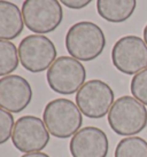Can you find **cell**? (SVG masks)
<instances>
[{"mask_svg": "<svg viewBox=\"0 0 147 157\" xmlns=\"http://www.w3.org/2000/svg\"><path fill=\"white\" fill-rule=\"evenodd\" d=\"M106 47V37L99 25L82 21L69 28L66 35V48L70 56L78 61H93Z\"/></svg>", "mask_w": 147, "mask_h": 157, "instance_id": "6da1fadb", "label": "cell"}, {"mask_svg": "<svg viewBox=\"0 0 147 157\" xmlns=\"http://www.w3.org/2000/svg\"><path fill=\"white\" fill-rule=\"evenodd\" d=\"M108 124L116 134L133 136L147 125L146 107L133 96H121L109 110Z\"/></svg>", "mask_w": 147, "mask_h": 157, "instance_id": "7a4b0ae2", "label": "cell"}, {"mask_svg": "<svg viewBox=\"0 0 147 157\" xmlns=\"http://www.w3.org/2000/svg\"><path fill=\"white\" fill-rule=\"evenodd\" d=\"M43 121L48 132L58 139L74 136L83 124V116L77 105L68 99L50 101L43 113Z\"/></svg>", "mask_w": 147, "mask_h": 157, "instance_id": "3957f363", "label": "cell"}, {"mask_svg": "<svg viewBox=\"0 0 147 157\" xmlns=\"http://www.w3.org/2000/svg\"><path fill=\"white\" fill-rule=\"evenodd\" d=\"M46 79L52 91L62 95H71L85 84L86 70L76 59L60 56L48 68Z\"/></svg>", "mask_w": 147, "mask_h": 157, "instance_id": "277c9868", "label": "cell"}, {"mask_svg": "<svg viewBox=\"0 0 147 157\" xmlns=\"http://www.w3.org/2000/svg\"><path fill=\"white\" fill-rule=\"evenodd\" d=\"M21 12L24 25L39 35L53 32L63 20L59 0H24Z\"/></svg>", "mask_w": 147, "mask_h": 157, "instance_id": "5b68a950", "label": "cell"}, {"mask_svg": "<svg viewBox=\"0 0 147 157\" xmlns=\"http://www.w3.org/2000/svg\"><path fill=\"white\" fill-rule=\"evenodd\" d=\"M114 91L100 79H91L79 88L76 94V105L81 113L92 119H99L108 115L114 105Z\"/></svg>", "mask_w": 147, "mask_h": 157, "instance_id": "8992f818", "label": "cell"}, {"mask_svg": "<svg viewBox=\"0 0 147 157\" xmlns=\"http://www.w3.org/2000/svg\"><path fill=\"white\" fill-rule=\"evenodd\" d=\"M56 54L55 45L43 35L26 36L18 45V57L22 67L34 74L48 69L56 60Z\"/></svg>", "mask_w": 147, "mask_h": 157, "instance_id": "52a82bcc", "label": "cell"}, {"mask_svg": "<svg viewBox=\"0 0 147 157\" xmlns=\"http://www.w3.org/2000/svg\"><path fill=\"white\" fill-rule=\"evenodd\" d=\"M112 61L120 72L137 75L147 68V45L138 36H124L112 49Z\"/></svg>", "mask_w": 147, "mask_h": 157, "instance_id": "ba28073f", "label": "cell"}, {"mask_svg": "<svg viewBox=\"0 0 147 157\" xmlns=\"http://www.w3.org/2000/svg\"><path fill=\"white\" fill-rule=\"evenodd\" d=\"M12 141L22 153H38L48 144L50 132L40 118L22 116L15 122Z\"/></svg>", "mask_w": 147, "mask_h": 157, "instance_id": "9c48e42d", "label": "cell"}, {"mask_svg": "<svg viewBox=\"0 0 147 157\" xmlns=\"http://www.w3.org/2000/svg\"><path fill=\"white\" fill-rule=\"evenodd\" d=\"M31 99V85L22 76L8 75L0 78V108L18 113L30 105Z\"/></svg>", "mask_w": 147, "mask_h": 157, "instance_id": "30bf717a", "label": "cell"}, {"mask_svg": "<svg viewBox=\"0 0 147 157\" xmlns=\"http://www.w3.org/2000/svg\"><path fill=\"white\" fill-rule=\"evenodd\" d=\"M69 149L73 157H107L108 138L98 127H83L71 138Z\"/></svg>", "mask_w": 147, "mask_h": 157, "instance_id": "8fae6325", "label": "cell"}, {"mask_svg": "<svg viewBox=\"0 0 147 157\" xmlns=\"http://www.w3.org/2000/svg\"><path fill=\"white\" fill-rule=\"evenodd\" d=\"M24 21L18 5L0 0V39L13 40L22 33Z\"/></svg>", "mask_w": 147, "mask_h": 157, "instance_id": "7c38bea8", "label": "cell"}, {"mask_svg": "<svg viewBox=\"0 0 147 157\" xmlns=\"http://www.w3.org/2000/svg\"><path fill=\"white\" fill-rule=\"evenodd\" d=\"M137 7V0H97V10L101 17L110 23L128 21Z\"/></svg>", "mask_w": 147, "mask_h": 157, "instance_id": "4fadbf2b", "label": "cell"}, {"mask_svg": "<svg viewBox=\"0 0 147 157\" xmlns=\"http://www.w3.org/2000/svg\"><path fill=\"white\" fill-rule=\"evenodd\" d=\"M114 157H147V141L140 136H128L116 146Z\"/></svg>", "mask_w": 147, "mask_h": 157, "instance_id": "5bb4252c", "label": "cell"}, {"mask_svg": "<svg viewBox=\"0 0 147 157\" xmlns=\"http://www.w3.org/2000/svg\"><path fill=\"white\" fill-rule=\"evenodd\" d=\"M18 51L9 40L0 39V76H8L18 67Z\"/></svg>", "mask_w": 147, "mask_h": 157, "instance_id": "9a60e30c", "label": "cell"}, {"mask_svg": "<svg viewBox=\"0 0 147 157\" xmlns=\"http://www.w3.org/2000/svg\"><path fill=\"white\" fill-rule=\"evenodd\" d=\"M130 90L133 98L147 105V68L132 77Z\"/></svg>", "mask_w": 147, "mask_h": 157, "instance_id": "2e32d148", "label": "cell"}, {"mask_svg": "<svg viewBox=\"0 0 147 157\" xmlns=\"http://www.w3.org/2000/svg\"><path fill=\"white\" fill-rule=\"evenodd\" d=\"M14 117L12 113L0 108V144H6L13 135Z\"/></svg>", "mask_w": 147, "mask_h": 157, "instance_id": "e0dca14e", "label": "cell"}, {"mask_svg": "<svg viewBox=\"0 0 147 157\" xmlns=\"http://www.w3.org/2000/svg\"><path fill=\"white\" fill-rule=\"evenodd\" d=\"M93 0H60L66 7L71 9H82L91 4Z\"/></svg>", "mask_w": 147, "mask_h": 157, "instance_id": "ac0fdd59", "label": "cell"}, {"mask_svg": "<svg viewBox=\"0 0 147 157\" xmlns=\"http://www.w3.org/2000/svg\"><path fill=\"white\" fill-rule=\"evenodd\" d=\"M21 157H50L47 154L45 153H42V151H38V153H28V154H24L23 156Z\"/></svg>", "mask_w": 147, "mask_h": 157, "instance_id": "d6986e66", "label": "cell"}, {"mask_svg": "<svg viewBox=\"0 0 147 157\" xmlns=\"http://www.w3.org/2000/svg\"><path fill=\"white\" fill-rule=\"evenodd\" d=\"M144 40H145V43L147 45V24L145 26V29H144Z\"/></svg>", "mask_w": 147, "mask_h": 157, "instance_id": "ffe728a7", "label": "cell"}]
</instances>
